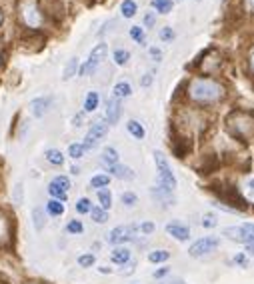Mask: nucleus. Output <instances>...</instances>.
<instances>
[{"label":"nucleus","mask_w":254,"mask_h":284,"mask_svg":"<svg viewBox=\"0 0 254 284\" xmlns=\"http://www.w3.org/2000/svg\"><path fill=\"white\" fill-rule=\"evenodd\" d=\"M190 96L198 102H212V100H218L222 96V86L214 80L196 78L190 84Z\"/></svg>","instance_id":"nucleus-1"},{"label":"nucleus","mask_w":254,"mask_h":284,"mask_svg":"<svg viewBox=\"0 0 254 284\" xmlns=\"http://www.w3.org/2000/svg\"><path fill=\"white\" fill-rule=\"evenodd\" d=\"M154 162H156V168H158V184L160 188H164V190L172 192L176 188V178L168 166V160L164 158L162 152H154Z\"/></svg>","instance_id":"nucleus-2"},{"label":"nucleus","mask_w":254,"mask_h":284,"mask_svg":"<svg viewBox=\"0 0 254 284\" xmlns=\"http://www.w3.org/2000/svg\"><path fill=\"white\" fill-rule=\"evenodd\" d=\"M226 238L234 240V242H240V244H254V224L246 222L242 226H230L222 232Z\"/></svg>","instance_id":"nucleus-3"},{"label":"nucleus","mask_w":254,"mask_h":284,"mask_svg":"<svg viewBox=\"0 0 254 284\" xmlns=\"http://www.w3.org/2000/svg\"><path fill=\"white\" fill-rule=\"evenodd\" d=\"M106 52H108V46H106L104 42L96 44L94 48H92V52H90V56H88V60L82 64V68H80V74H82V76H88V74H92V72L98 68V64H100V62H102V60L106 58Z\"/></svg>","instance_id":"nucleus-4"},{"label":"nucleus","mask_w":254,"mask_h":284,"mask_svg":"<svg viewBox=\"0 0 254 284\" xmlns=\"http://www.w3.org/2000/svg\"><path fill=\"white\" fill-rule=\"evenodd\" d=\"M106 132H108V124H106V122H102V120L92 122L90 130H88V134H86V138H84V142H82V146H84L86 150L96 148L98 142L106 136Z\"/></svg>","instance_id":"nucleus-5"},{"label":"nucleus","mask_w":254,"mask_h":284,"mask_svg":"<svg viewBox=\"0 0 254 284\" xmlns=\"http://www.w3.org/2000/svg\"><path fill=\"white\" fill-rule=\"evenodd\" d=\"M218 244H220V240L214 238V236H208V238H200V240H196V242L190 246L188 254L194 256V258H200V256L212 252L214 248H218Z\"/></svg>","instance_id":"nucleus-6"},{"label":"nucleus","mask_w":254,"mask_h":284,"mask_svg":"<svg viewBox=\"0 0 254 284\" xmlns=\"http://www.w3.org/2000/svg\"><path fill=\"white\" fill-rule=\"evenodd\" d=\"M136 228L138 226H116V228H112L108 234V242L110 244H124V242L134 240Z\"/></svg>","instance_id":"nucleus-7"},{"label":"nucleus","mask_w":254,"mask_h":284,"mask_svg":"<svg viewBox=\"0 0 254 284\" xmlns=\"http://www.w3.org/2000/svg\"><path fill=\"white\" fill-rule=\"evenodd\" d=\"M22 18H24V22H26L30 28H38V26L42 24V16H40V12L36 10V6H34L32 0H24V2H22Z\"/></svg>","instance_id":"nucleus-8"},{"label":"nucleus","mask_w":254,"mask_h":284,"mask_svg":"<svg viewBox=\"0 0 254 284\" xmlns=\"http://www.w3.org/2000/svg\"><path fill=\"white\" fill-rule=\"evenodd\" d=\"M50 102H52V100H50V96H38V98L30 100L28 108H30V112H32L36 118H40V116H44V114L48 112Z\"/></svg>","instance_id":"nucleus-9"},{"label":"nucleus","mask_w":254,"mask_h":284,"mask_svg":"<svg viewBox=\"0 0 254 284\" xmlns=\"http://www.w3.org/2000/svg\"><path fill=\"white\" fill-rule=\"evenodd\" d=\"M166 232L172 236L174 240H180V242H186L190 238V230L184 224H180V222H170L166 226Z\"/></svg>","instance_id":"nucleus-10"},{"label":"nucleus","mask_w":254,"mask_h":284,"mask_svg":"<svg viewBox=\"0 0 254 284\" xmlns=\"http://www.w3.org/2000/svg\"><path fill=\"white\" fill-rule=\"evenodd\" d=\"M120 114H122L120 100L112 96V98L108 100V104H106V120H108V124H116L118 118H120Z\"/></svg>","instance_id":"nucleus-11"},{"label":"nucleus","mask_w":254,"mask_h":284,"mask_svg":"<svg viewBox=\"0 0 254 284\" xmlns=\"http://www.w3.org/2000/svg\"><path fill=\"white\" fill-rule=\"evenodd\" d=\"M108 174H112V176H116L120 180H132L134 178V172L128 166H124V164H112V166H108Z\"/></svg>","instance_id":"nucleus-12"},{"label":"nucleus","mask_w":254,"mask_h":284,"mask_svg":"<svg viewBox=\"0 0 254 284\" xmlns=\"http://www.w3.org/2000/svg\"><path fill=\"white\" fill-rule=\"evenodd\" d=\"M110 260L114 262V264H126L128 260H130V250L126 248V246H116L114 250H112V254H110Z\"/></svg>","instance_id":"nucleus-13"},{"label":"nucleus","mask_w":254,"mask_h":284,"mask_svg":"<svg viewBox=\"0 0 254 284\" xmlns=\"http://www.w3.org/2000/svg\"><path fill=\"white\" fill-rule=\"evenodd\" d=\"M112 92H114V98H118V100H120V98H128L130 94H132V86L122 80V82H116V84H114V90H112Z\"/></svg>","instance_id":"nucleus-14"},{"label":"nucleus","mask_w":254,"mask_h":284,"mask_svg":"<svg viewBox=\"0 0 254 284\" xmlns=\"http://www.w3.org/2000/svg\"><path fill=\"white\" fill-rule=\"evenodd\" d=\"M46 212H48L50 216H62V214H64V202L50 198V200L46 202Z\"/></svg>","instance_id":"nucleus-15"},{"label":"nucleus","mask_w":254,"mask_h":284,"mask_svg":"<svg viewBox=\"0 0 254 284\" xmlns=\"http://www.w3.org/2000/svg\"><path fill=\"white\" fill-rule=\"evenodd\" d=\"M98 104H100V96H98V92H88L86 94V98H84V110L86 112H94L96 108H98Z\"/></svg>","instance_id":"nucleus-16"},{"label":"nucleus","mask_w":254,"mask_h":284,"mask_svg":"<svg viewBox=\"0 0 254 284\" xmlns=\"http://www.w3.org/2000/svg\"><path fill=\"white\" fill-rule=\"evenodd\" d=\"M88 214L92 216V220H94L96 224H104V222H108V210L100 208V206H92Z\"/></svg>","instance_id":"nucleus-17"},{"label":"nucleus","mask_w":254,"mask_h":284,"mask_svg":"<svg viewBox=\"0 0 254 284\" xmlns=\"http://www.w3.org/2000/svg\"><path fill=\"white\" fill-rule=\"evenodd\" d=\"M32 224H34V230H38V232L46 226V214H44V210L38 208V206L32 210Z\"/></svg>","instance_id":"nucleus-18"},{"label":"nucleus","mask_w":254,"mask_h":284,"mask_svg":"<svg viewBox=\"0 0 254 284\" xmlns=\"http://www.w3.org/2000/svg\"><path fill=\"white\" fill-rule=\"evenodd\" d=\"M46 160L52 166H62L64 164V154L56 148H50V150H46Z\"/></svg>","instance_id":"nucleus-19"},{"label":"nucleus","mask_w":254,"mask_h":284,"mask_svg":"<svg viewBox=\"0 0 254 284\" xmlns=\"http://www.w3.org/2000/svg\"><path fill=\"white\" fill-rule=\"evenodd\" d=\"M98 202H100V208H104V210H108L112 206V194L108 188H100L98 190Z\"/></svg>","instance_id":"nucleus-20"},{"label":"nucleus","mask_w":254,"mask_h":284,"mask_svg":"<svg viewBox=\"0 0 254 284\" xmlns=\"http://www.w3.org/2000/svg\"><path fill=\"white\" fill-rule=\"evenodd\" d=\"M110 182V176L108 174H96L90 178V188H94V190H100V188H106Z\"/></svg>","instance_id":"nucleus-21"},{"label":"nucleus","mask_w":254,"mask_h":284,"mask_svg":"<svg viewBox=\"0 0 254 284\" xmlns=\"http://www.w3.org/2000/svg\"><path fill=\"white\" fill-rule=\"evenodd\" d=\"M126 130H128L136 140H142V138H144V128H142V124H140L138 120H128V122H126Z\"/></svg>","instance_id":"nucleus-22"},{"label":"nucleus","mask_w":254,"mask_h":284,"mask_svg":"<svg viewBox=\"0 0 254 284\" xmlns=\"http://www.w3.org/2000/svg\"><path fill=\"white\" fill-rule=\"evenodd\" d=\"M48 194L52 196L54 200H60V202H66V196H68V192H64L60 186H56L54 182H50L48 184Z\"/></svg>","instance_id":"nucleus-23"},{"label":"nucleus","mask_w":254,"mask_h":284,"mask_svg":"<svg viewBox=\"0 0 254 284\" xmlns=\"http://www.w3.org/2000/svg\"><path fill=\"white\" fill-rule=\"evenodd\" d=\"M242 194L248 202H254V176H250L242 182Z\"/></svg>","instance_id":"nucleus-24"},{"label":"nucleus","mask_w":254,"mask_h":284,"mask_svg":"<svg viewBox=\"0 0 254 284\" xmlns=\"http://www.w3.org/2000/svg\"><path fill=\"white\" fill-rule=\"evenodd\" d=\"M136 10H138V6H136L134 0H124V2L120 4V12H122L124 18H132L136 14Z\"/></svg>","instance_id":"nucleus-25"},{"label":"nucleus","mask_w":254,"mask_h":284,"mask_svg":"<svg viewBox=\"0 0 254 284\" xmlns=\"http://www.w3.org/2000/svg\"><path fill=\"white\" fill-rule=\"evenodd\" d=\"M102 162L106 164V166H112V164H118V152L112 148V146H108V148H104L102 150Z\"/></svg>","instance_id":"nucleus-26"},{"label":"nucleus","mask_w":254,"mask_h":284,"mask_svg":"<svg viewBox=\"0 0 254 284\" xmlns=\"http://www.w3.org/2000/svg\"><path fill=\"white\" fill-rule=\"evenodd\" d=\"M84 152H86V148L82 146V142H72V144L68 146V156H70V158H74V160L82 158V156H84Z\"/></svg>","instance_id":"nucleus-27"},{"label":"nucleus","mask_w":254,"mask_h":284,"mask_svg":"<svg viewBox=\"0 0 254 284\" xmlns=\"http://www.w3.org/2000/svg\"><path fill=\"white\" fill-rule=\"evenodd\" d=\"M170 258V254L166 252V250H152L150 254H148V262H152V264H158V262H166Z\"/></svg>","instance_id":"nucleus-28"},{"label":"nucleus","mask_w":254,"mask_h":284,"mask_svg":"<svg viewBox=\"0 0 254 284\" xmlns=\"http://www.w3.org/2000/svg\"><path fill=\"white\" fill-rule=\"evenodd\" d=\"M22 200H24V186H22V182H16L12 188V202H14V206H20Z\"/></svg>","instance_id":"nucleus-29"},{"label":"nucleus","mask_w":254,"mask_h":284,"mask_svg":"<svg viewBox=\"0 0 254 284\" xmlns=\"http://www.w3.org/2000/svg\"><path fill=\"white\" fill-rule=\"evenodd\" d=\"M152 6H154L160 14H168L172 10V0H154L152 2Z\"/></svg>","instance_id":"nucleus-30"},{"label":"nucleus","mask_w":254,"mask_h":284,"mask_svg":"<svg viewBox=\"0 0 254 284\" xmlns=\"http://www.w3.org/2000/svg\"><path fill=\"white\" fill-rule=\"evenodd\" d=\"M112 58H114V62H116L118 66H124V64H128V58H130V52H128V50H122V48H118V50H114Z\"/></svg>","instance_id":"nucleus-31"},{"label":"nucleus","mask_w":254,"mask_h":284,"mask_svg":"<svg viewBox=\"0 0 254 284\" xmlns=\"http://www.w3.org/2000/svg\"><path fill=\"white\" fill-rule=\"evenodd\" d=\"M76 70H78V58H70L68 60V64H66V68H64V80H70L74 74H76Z\"/></svg>","instance_id":"nucleus-32"},{"label":"nucleus","mask_w":254,"mask_h":284,"mask_svg":"<svg viewBox=\"0 0 254 284\" xmlns=\"http://www.w3.org/2000/svg\"><path fill=\"white\" fill-rule=\"evenodd\" d=\"M130 36H132V40H134V42H138L140 46H144V44H146L144 30H142L140 26H132V28H130Z\"/></svg>","instance_id":"nucleus-33"},{"label":"nucleus","mask_w":254,"mask_h":284,"mask_svg":"<svg viewBox=\"0 0 254 284\" xmlns=\"http://www.w3.org/2000/svg\"><path fill=\"white\" fill-rule=\"evenodd\" d=\"M66 232H68V234H82V232H84V226H82L80 220H70V222L66 224Z\"/></svg>","instance_id":"nucleus-34"},{"label":"nucleus","mask_w":254,"mask_h":284,"mask_svg":"<svg viewBox=\"0 0 254 284\" xmlns=\"http://www.w3.org/2000/svg\"><path fill=\"white\" fill-rule=\"evenodd\" d=\"M94 262H96L94 254H80L78 256V266H82V268H90V266H94Z\"/></svg>","instance_id":"nucleus-35"},{"label":"nucleus","mask_w":254,"mask_h":284,"mask_svg":"<svg viewBox=\"0 0 254 284\" xmlns=\"http://www.w3.org/2000/svg\"><path fill=\"white\" fill-rule=\"evenodd\" d=\"M6 236H8V220H6L4 212L0 210V242H2Z\"/></svg>","instance_id":"nucleus-36"},{"label":"nucleus","mask_w":254,"mask_h":284,"mask_svg":"<svg viewBox=\"0 0 254 284\" xmlns=\"http://www.w3.org/2000/svg\"><path fill=\"white\" fill-rule=\"evenodd\" d=\"M90 208H92V202H90L88 198H80V200L76 202V212H78V214H88Z\"/></svg>","instance_id":"nucleus-37"},{"label":"nucleus","mask_w":254,"mask_h":284,"mask_svg":"<svg viewBox=\"0 0 254 284\" xmlns=\"http://www.w3.org/2000/svg\"><path fill=\"white\" fill-rule=\"evenodd\" d=\"M52 182H54L56 186H60L64 192H68V190H70V180H68V176H62V174H60V176H56Z\"/></svg>","instance_id":"nucleus-38"},{"label":"nucleus","mask_w":254,"mask_h":284,"mask_svg":"<svg viewBox=\"0 0 254 284\" xmlns=\"http://www.w3.org/2000/svg\"><path fill=\"white\" fill-rule=\"evenodd\" d=\"M136 202H138V196H136L134 192H124V194H122V204H124V206L130 208V206H134Z\"/></svg>","instance_id":"nucleus-39"},{"label":"nucleus","mask_w":254,"mask_h":284,"mask_svg":"<svg viewBox=\"0 0 254 284\" xmlns=\"http://www.w3.org/2000/svg\"><path fill=\"white\" fill-rule=\"evenodd\" d=\"M216 224H218V220H216L214 214H206L204 218H202V226H204V228H214Z\"/></svg>","instance_id":"nucleus-40"},{"label":"nucleus","mask_w":254,"mask_h":284,"mask_svg":"<svg viewBox=\"0 0 254 284\" xmlns=\"http://www.w3.org/2000/svg\"><path fill=\"white\" fill-rule=\"evenodd\" d=\"M138 230H140L142 234H146V236H148V234H152V232L156 230V226H154V222H142V224L138 226Z\"/></svg>","instance_id":"nucleus-41"},{"label":"nucleus","mask_w":254,"mask_h":284,"mask_svg":"<svg viewBox=\"0 0 254 284\" xmlns=\"http://www.w3.org/2000/svg\"><path fill=\"white\" fill-rule=\"evenodd\" d=\"M172 38H174V30L172 28H162L160 30V40H164V42H172Z\"/></svg>","instance_id":"nucleus-42"},{"label":"nucleus","mask_w":254,"mask_h":284,"mask_svg":"<svg viewBox=\"0 0 254 284\" xmlns=\"http://www.w3.org/2000/svg\"><path fill=\"white\" fill-rule=\"evenodd\" d=\"M148 52H150V56L154 58V60H162V50H160V48H156V46H150Z\"/></svg>","instance_id":"nucleus-43"},{"label":"nucleus","mask_w":254,"mask_h":284,"mask_svg":"<svg viewBox=\"0 0 254 284\" xmlns=\"http://www.w3.org/2000/svg\"><path fill=\"white\" fill-rule=\"evenodd\" d=\"M122 266H126V268H122V270H120V274H130V272H134L136 262H134V260H128V262H126V264H122Z\"/></svg>","instance_id":"nucleus-44"},{"label":"nucleus","mask_w":254,"mask_h":284,"mask_svg":"<svg viewBox=\"0 0 254 284\" xmlns=\"http://www.w3.org/2000/svg\"><path fill=\"white\" fill-rule=\"evenodd\" d=\"M234 262H236V264H238V266H248V258H246V256H244V254H242V252H240V254H236V256H234Z\"/></svg>","instance_id":"nucleus-45"},{"label":"nucleus","mask_w":254,"mask_h":284,"mask_svg":"<svg viewBox=\"0 0 254 284\" xmlns=\"http://www.w3.org/2000/svg\"><path fill=\"white\" fill-rule=\"evenodd\" d=\"M154 20H156V16H154V14H152V12H148V14L144 16V24H146L148 28H150L152 24H154Z\"/></svg>","instance_id":"nucleus-46"},{"label":"nucleus","mask_w":254,"mask_h":284,"mask_svg":"<svg viewBox=\"0 0 254 284\" xmlns=\"http://www.w3.org/2000/svg\"><path fill=\"white\" fill-rule=\"evenodd\" d=\"M140 84H142L144 88H146V86H150V84H152V72L144 74V76H142V80H140Z\"/></svg>","instance_id":"nucleus-47"},{"label":"nucleus","mask_w":254,"mask_h":284,"mask_svg":"<svg viewBox=\"0 0 254 284\" xmlns=\"http://www.w3.org/2000/svg\"><path fill=\"white\" fill-rule=\"evenodd\" d=\"M168 274V268H158L156 272H154V278H162V276H166Z\"/></svg>","instance_id":"nucleus-48"},{"label":"nucleus","mask_w":254,"mask_h":284,"mask_svg":"<svg viewBox=\"0 0 254 284\" xmlns=\"http://www.w3.org/2000/svg\"><path fill=\"white\" fill-rule=\"evenodd\" d=\"M72 124H74V126H82V112L72 118Z\"/></svg>","instance_id":"nucleus-49"},{"label":"nucleus","mask_w":254,"mask_h":284,"mask_svg":"<svg viewBox=\"0 0 254 284\" xmlns=\"http://www.w3.org/2000/svg\"><path fill=\"white\" fill-rule=\"evenodd\" d=\"M98 270H100V272H102V274H110V272H112V270H110L108 266H100Z\"/></svg>","instance_id":"nucleus-50"},{"label":"nucleus","mask_w":254,"mask_h":284,"mask_svg":"<svg viewBox=\"0 0 254 284\" xmlns=\"http://www.w3.org/2000/svg\"><path fill=\"white\" fill-rule=\"evenodd\" d=\"M164 284H184L182 280H168V282H164Z\"/></svg>","instance_id":"nucleus-51"},{"label":"nucleus","mask_w":254,"mask_h":284,"mask_svg":"<svg viewBox=\"0 0 254 284\" xmlns=\"http://www.w3.org/2000/svg\"><path fill=\"white\" fill-rule=\"evenodd\" d=\"M70 172H72V174H78V172H80V168H78V166H72V168H70Z\"/></svg>","instance_id":"nucleus-52"},{"label":"nucleus","mask_w":254,"mask_h":284,"mask_svg":"<svg viewBox=\"0 0 254 284\" xmlns=\"http://www.w3.org/2000/svg\"><path fill=\"white\" fill-rule=\"evenodd\" d=\"M246 248H248V252H250V254H254V244H248Z\"/></svg>","instance_id":"nucleus-53"},{"label":"nucleus","mask_w":254,"mask_h":284,"mask_svg":"<svg viewBox=\"0 0 254 284\" xmlns=\"http://www.w3.org/2000/svg\"><path fill=\"white\" fill-rule=\"evenodd\" d=\"M248 6H250V10L254 12V0H248Z\"/></svg>","instance_id":"nucleus-54"},{"label":"nucleus","mask_w":254,"mask_h":284,"mask_svg":"<svg viewBox=\"0 0 254 284\" xmlns=\"http://www.w3.org/2000/svg\"><path fill=\"white\" fill-rule=\"evenodd\" d=\"M0 22H2V10H0Z\"/></svg>","instance_id":"nucleus-55"},{"label":"nucleus","mask_w":254,"mask_h":284,"mask_svg":"<svg viewBox=\"0 0 254 284\" xmlns=\"http://www.w3.org/2000/svg\"><path fill=\"white\" fill-rule=\"evenodd\" d=\"M252 68H254V56H252Z\"/></svg>","instance_id":"nucleus-56"},{"label":"nucleus","mask_w":254,"mask_h":284,"mask_svg":"<svg viewBox=\"0 0 254 284\" xmlns=\"http://www.w3.org/2000/svg\"><path fill=\"white\" fill-rule=\"evenodd\" d=\"M28 284H36V282H28Z\"/></svg>","instance_id":"nucleus-57"}]
</instances>
